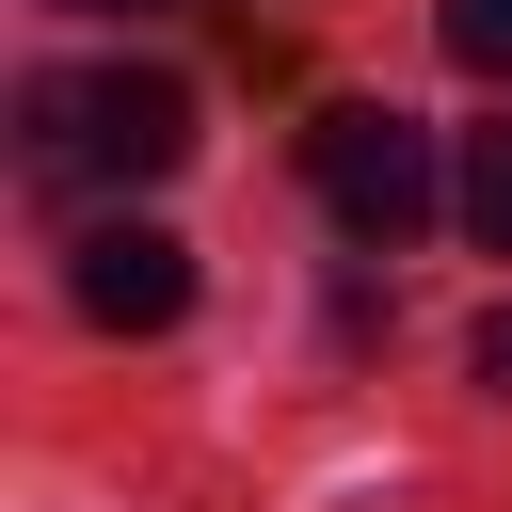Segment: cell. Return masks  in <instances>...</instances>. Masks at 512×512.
I'll return each mask as SVG.
<instances>
[{
  "mask_svg": "<svg viewBox=\"0 0 512 512\" xmlns=\"http://www.w3.org/2000/svg\"><path fill=\"white\" fill-rule=\"evenodd\" d=\"M192 160V96L160 64H48L16 96V176L32 192H80V208H128L144 176Z\"/></svg>",
  "mask_w": 512,
  "mask_h": 512,
  "instance_id": "obj_1",
  "label": "cell"
},
{
  "mask_svg": "<svg viewBox=\"0 0 512 512\" xmlns=\"http://www.w3.org/2000/svg\"><path fill=\"white\" fill-rule=\"evenodd\" d=\"M304 160H320V208H336L352 240H384V256H400V240L448 208V176H432V128H416V112H384V96L320 112V144H304Z\"/></svg>",
  "mask_w": 512,
  "mask_h": 512,
  "instance_id": "obj_2",
  "label": "cell"
},
{
  "mask_svg": "<svg viewBox=\"0 0 512 512\" xmlns=\"http://www.w3.org/2000/svg\"><path fill=\"white\" fill-rule=\"evenodd\" d=\"M64 304H80L96 336H176V320H192V240L144 224V208H96V224L64 240Z\"/></svg>",
  "mask_w": 512,
  "mask_h": 512,
  "instance_id": "obj_3",
  "label": "cell"
},
{
  "mask_svg": "<svg viewBox=\"0 0 512 512\" xmlns=\"http://www.w3.org/2000/svg\"><path fill=\"white\" fill-rule=\"evenodd\" d=\"M448 208H464V240H480V256H512V128H480V144H464Z\"/></svg>",
  "mask_w": 512,
  "mask_h": 512,
  "instance_id": "obj_4",
  "label": "cell"
},
{
  "mask_svg": "<svg viewBox=\"0 0 512 512\" xmlns=\"http://www.w3.org/2000/svg\"><path fill=\"white\" fill-rule=\"evenodd\" d=\"M432 32H448V64L512 80V0H432Z\"/></svg>",
  "mask_w": 512,
  "mask_h": 512,
  "instance_id": "obj_5",
  "label": "cell"
},
{
  "mask_svg": "<svg viewBox=\"0 0 512 512\" xmlns=\"http://www.w3.org/2000/svg\"><path fill=\"white\" fill-rule=\"evenodd\" d=\"M480 384H496V400H512V304H496V320H480Z\"/></svg>",
  "mask_w": 512,
  "mask_h": 512,
  "instance_id": "obj_6",
  "label": "cell"
},
{
  "mask_svg": "<svg viewBox=\"0 0 512 512\" xmlns=\"http://www.w3.org/2000/svg\"><path fill=\"white\" fill-rule=\"evenodd\" d=\"M48 16H176V0H48Z\"/></svg>",
  "mask_w": 512,
  "mask_h": 512,
  "instance_id": "obj_7",
  "label": "cell"
}]
</instances>
